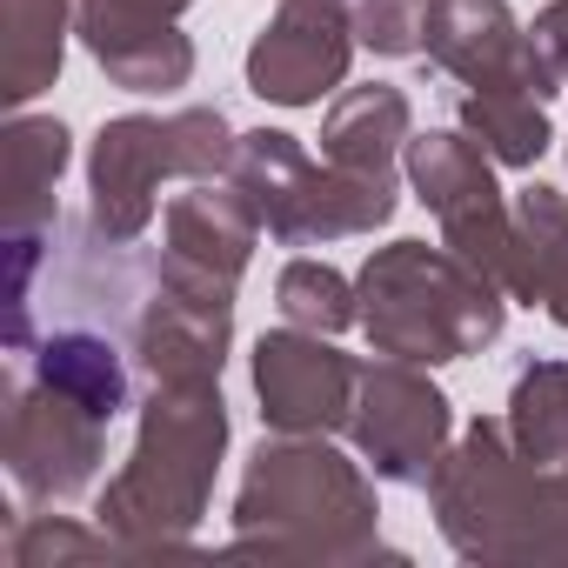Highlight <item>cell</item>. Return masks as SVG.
Wrapping results in <instances>:
<instances>
[{"label":"cell","instance_id":"obj_16","mask_svg":"<svg viewBox=\"0 0 568 568\" xmlns=\"http://www.w3.org/2000/svg\"><path fill=\"white\" fill-rule=\"evenodd\" d=\"M408 134H415V108L388 81L342 88L328 101V114H322V154L335 168H355V174H395Z\"/></svg>","mask_w":568,"mask_h":568},{"label":"cell","instance_id":"obj_27","mask_svg":"<svg viewBox=\"0 0 568 568\" xmlns=\"http://www.w3.org/2000/svg\"><path fill=\"white\" fill-rule=\"evenodd\" d=\"M528 41H535L548 81H555V94H561V88H568V0H548V8L535 14V28H528Z\"/></svg>","mask_w":568,"mask_h":568},{"label":"cell","instance_id":"obj_18","mask_svg":"<svg viewBox=\"0 0 568 568\" xmlns=\"http://www.w3.org/2000/svg\"><path fill=\"white\" fill-rule=\"evenodd\" d=\"M8 227H54V187L74 161V134L54 114H14L8 121Z\"/></svg>","mask_w":568,"mask_h":568},{"label":"cell","instance_id":"obj_1","mask_svg":"<svg viewBox=\"0 0 568 568\" xmlns=\"http://www.w3.org/2000/svg\"><path fill=\"white\" fill-rule=\"evenodd\" d=\"M227 555L322 561V568L395 555L382 548V508H375L368 462L342 455L328 435H267L241 468Z\"/></svg>","mask_w":568,"mask_h":568},{"label":"cell","instance_id":"obj_26","mask_svg":"<svg viewBox=\"0 0 568 568\" xmlns=\"http://www.w3.org/2000/svg\"><path fill=\"white\" fill-rule=\"evenodd\" d=\"M355 34H362L368 54L408 61V54H422V34H428V0H362Z\"/></svg>","mask_w":568,"mask_h":568},{"label":"cell","instance_id":"obj_14","mask_svg":"<svg viewBox=\"0 0 568 568\" xmlns=\"http://www.w3.org/2000/svg\"><path fill=\"white\" fill-rule=\"evenodd\" d=\"M28 375L48 382V388H61V395H74L101 422H114L121 408H134V355L101 322H61V328L34 335Z\"/></svg>","mask_w":568,"mask_h":568},{"label":"cell","instance_id":"obj_7","mask_svg":"<svg viewBox=\"0 0 568 568\" xmlns=\"http://www.w3.org/2000/svg\"><path fill=\"white\" fill-rule=\"evenodd\" d=\"M402 174H408L415 201L442 221V241H448L462 261H475L508 302H535L528 241H521V221H515L508 194L495 187V161H488L481 141H468L462 128L408 134Z\"/></svg>","mask_w":568,"mask_h":568},{"label":"cell","instance_id":"obj_9","mask_svg":"<svg viewBox=\"0 0 568 568\" xmlns=\"http://www.w3.org/2000/svg\"><path fill=\"white\" fill-rule=\"evenodd\" d=\"M0 462L34 508L74 501L94 488L108 462V422L34 375H8V388H0Z\"/></svg>","mask_w":568,"mask_h":568},{"label":"cell","instance_id":"obj_21","mask_svg":"<svg viewBox=\"0 0 568 568\" xmlns=\"http://www.w3.org/2000/svg\"><path fill=\"white\" fill-rule=\"evenodd\" d=\"M515 221H521L528 267H535V302L555 328H568V194L535 181L515 194Z\"/></svg>","mask_w":568,"mask_h":568},{"label":"cell","instance_id":"obj_5","mask_svg":"<svg viewBox=\"0 0 568 568\" xmlns=\"http://www.w3.org/2000/svg\"><path fill=\"white\" fill-rule=\"evenodd\" d=\"M227 181L261 214V234L281 247H328L395 221V174H355L328 154L315 161L288 128H247L234 141Z\"/></svg>","mask_w":568,"mask_h":568},{"label":"cell","instance_id":"obj_8","mask_svg":"<svg viewBox=\"0 0 568 568\" xmlns=\"http://www.w3.org/2000/svg\"><path fill=\"white\" fill-rule=\"evenodd\" d=\"M234 348V281L181 261L148 254V288L128 315V355L148 382H221Z\"/></svg>","mask_w":568,"mask_h":568},{"label":"cell","instance_id":"obj_15","mask_svg":"<svg viewBox=\"0 0 568 568\" xmlns=\"http://www.w3.org/2000/svg\"><path fill=\"white\" fill-rule=\"evenodd\" d=\"M254 241H261V214L247 207V194L227 174L221 181H194L161 214V247L194 261V267H207V274H221V281H234V288H241L247 261H254Z\"/></svg>","mask_w":568,"mask_h":568},{"label":"cell","instance_id":"obj_13","mask_svg":"<svg viewBox=\"0 0 568 568\" xmlns=\"http://www.w3.org/2000/svg\"><path fill=\"white\" fill-rule=\"evenodd\" d=\"M422 54L442 74H455L462 88H521L541 101L555 94V81L508 0H428Z\"/></svg>","mask_w":568,"mask_h":568},{"label":"cell","instance_id":"obj_24","mask_svg":"<svg viewBox=\"0 0 568 568\" xmlns=\"http://www.w3.org/2000/svg\"><path fill=\"white\" fill-rule=\"evenodd\" d=\"M114 555H128L108 528H81V521H68V515H28V521H14V535H8V561L14 568H61V561H114Z\"/></svg>","mask_w":568,"mask_h":568},{"label":"cell","instance_id":"obj_22","mask_svg":"<svg viewBox=\"0 0 568 568\" xmlns=\"http://www.w3.org/2000/svg\"><path fill=\"white\" fill-rule=\"evenodd\" d=\"M274 308L281 322H295V328H315V335H342V328H362V295H355V281L328 261H308L295 254L288 267L274 274Z\"/></svg>","mask_w":568,"mask_h":568},{"label":"cell","instance_id":"obj_12","mask_svg":"<svg viewBox=\"0 0 568 568\" xmlns=\"http://www.w3.org/2000/svg\"><path fill=\"white\" fill-rule=\"evenodd\" d=\"M254 402L274 435H348L362 362L335 348V335L315 328H267L254 342Z\"/></svg>","mask_w":568,"mask_h":568},{"label":"cell","instance_id":"obj_19","mask_svg":"<svg viewBox=\"0 0 568 568\" xmlns=\"http://www.w3.org/2000/svg\"><path fill=\"white\" fill-rule=\"evenodd\" d=\"M455 128L468 141H481L495 168H535L555 141L541 94H521V88H462L455 94Z\"/></svg>","mask_w":568,"mask_h":568},{"label":"cell","instance_id":"obj_2","mask_svg":"<svg viewBox=\"0 0 568 568\" xmlns=\"http://www.w3.org/2000/svg\"><path fill=\"white\" fill-rule=\"evenodd\" d=\"M221 455H227L221 382H148L134 448L94 501L101 528L128 548V561L194 548V528L207 521L214 501Z\"/></svg>","mask_w":568,"mask_h":568},{"label":"cell","instance_id":"obj_17","mask_svg":"<svg viewBox=\"0 0 568 568\" xmlns=\"http://www.w3.org/2000/svg\"><path fill=\"white\" fill-rule=\"evenodd\" d=\"M74 0H0V101L14 114L61 81Z\"/></svg>","mask_w":568,"mask_h":568},{"label":"cell","instance_id":"obj_10","mask_svg":"<svg viewBox=\"0 0 568 568\" xmlns=\"http://www.w3.org/2000/svg\"><path fill=\"white\" fill-rule=\"evenodd\" d=\"M348 442H355V455L368 462L375 481H388V488H428V475L442 468V455L455 442V408L428 382V368L375 355V362H362Z\"/></svg>","mask_w":568,"mask_h":568},{"label":"cell","instance_id":"obj_25","mask_svg":"<svg viewBox=\"0 0 568 568\" xmlns=\"http://www.w3.org/2000/svg\"><path fill=\"white\" fill-rule=\"evenodd\" d=\"M101 74H108L114 88H128V94H174V88L194 81V41L174 28V34H161V41H141V48L101 61Z\"/></svg>","mask_w":568,"mask_h":568},{"label":"cell","instance_id":"obj_11","mask_svg":"<svg viewBox=\"0 0 568 568\" xmlns=\"http://www.w3.org/2000/svg\"><path fill=\"white\" fill-rule=\"evenodd\" d=\"M355 8L348 0H281L247 48V94L267 108H322L355 68Z\"/></svg>","mask_w":568,"mask_h":568},{"label":"cell","instance_id":"obj_23","mask_svg":"<svg viewBox=\"0 0 568 568\" xmlns=\"http://www.w3.org/2000/svg\"><path fill=\"white\" fill-rule=\"evenodd\" d=\"M194 8V0H74V41L101 61L141 48V41H161L174 34V21Z\"/></svg>","mask_w":568,"mask_h":568},{"label":"cell","instance_id":"obj_3","mask_svg":"<svg viewBox=\"0 0 568 568\" xmlns=\"http://www.w3.org/2000/svg\"><path fill=\"white\" fill-rule=\"evenodd\" d=\"M428 508L462 561H568V462H528L501 415L448 442Z\"/></svg>","mask_w":568,"mask_h":568},{"label":"cell","instance_id":"obj_6","mask_svg":"<svg viewBox=\"0 0 568 568\" xmlns=\"http://www.w3.org/2000/svg\"><path fill=\"white\" fill-rule=\"evenodd\" d=\"M234 128L221 108L114 114L88 141V221L108 241H141L154 227L161 181H221L234 161Z\"/></svg>","mask_w":568,"mask_h":568},{"label":"cell","instance_id":"obj_4","mask_svg":"<svg viewBox=\"0 0 568 568\" xmlns=\"http://www.w3.org/2000/svg\"><path fill=\"white\" fill-rule=\"evenodd\" d=\"M362 295V335L375 355L415 362V368H448L501 342L508 328V295L462 261L448 241H388L362 261L355 274Z\"/></svg>","mask_w":568,"mask_h":568},{"label":"cell","instance_id":"obj_20","mask_svg":"<svg viewBox=\"0 0 568 568\" xmlns=\"http://www.w3.org/2000/svg\"><path fill=\"white\" fill-rule=\"evenodd\" d=\"M515 448L528 462H568V362H528L508 388V408H501Z\"/></svg>","mask_w":568,"mask_h":568}]
</instances>
